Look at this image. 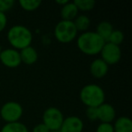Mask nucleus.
<instances>
[{
	"label": "nucleus",
	"mask_w": 132,
	"mask_h": 132,
	"mask_svg": "<svg viewBox=\"0 0 132 132\" xmlns=\"http://www.w3.org/2000/svg\"><path fill=\"white\" fill-rule=\"evenodd\" d=\"M105 41L96 34L95 31L81 33L76 38V44L82 53L90 56L100 54L105 44Z\"/></svg>",
	"instance_id": "obj_1"
},
{
	"label": "nucleus",
	"mask_w": 132,
	"mask_h": 132,
	"mask_svg": "<svg viewBox=\"0 0 132 132\" xmlns=\"http://www.w3.org/2000/svg\"><path fill=\"white\" fill-rule=\"evenodd\" d=\"M6 38L11 48L21 51L24 48L30 46L33 42V33L23 24H15L8 29Z\"/></svg>",
	"instance_id": "obj_2"
},
{
	"label": "nucleus",
	"mask_w": 132,
	"mask_h": 132,
	"mask_svg": "<svg viewBox=\"0 0 132 132\" xmlns=\"http://www.w3.org/2000/svg\"><path fill=\"white\" fill-rule=\"evenodd\" d=\"M105 98L104 90L96 83L84 85L80 92V100L87 108H98L105 102Z\"/></svg>",
	"instance_id": "obj_3"
},
{
	"label": "nucleus",
	"mask_w": 132,
	"mask_h": 132,
	"mask_svg": "<svg viewBox=\"0 0 132 132\" xmlns=\"http://www.w3.org/2000/svg\"><path fill=\"white\" fill-rule=\"evenodd\" d=\"M54 37L61 44H69L77 38L78 31L72 21L61 20L53 30Z\"/></svg>",
	"instance_id": "obj_4"
},
{
	"label": "nucleus",
	"mask_w": 132,
	"mask_h": 132,
	"mask_svg": "<svg viewBox=\"0 0 132 132\" xmlns=\"http://www.w3.org/2000/svg\"><path fill=\"white\" fill-rule=\"evenodd\" d=\"M24 114V109L16 101H6L0 108V117L6 123L17 122Z\"/></svg>",
	"instance_id": "obj_5"
},
{
	"label": "nucleus",
	"mask_w": 132,
	"mask_h": 132,
	"mask_svg": "<svg viewBox=\"0 0 132 132\" xmlns=\"http://www.w3.org/2000/svg\"><path fill=\"white\" fill-rule=\"evenodd\" d=\"M43 124L48 128L50 131L59 130L64 119V116L60 109L56 107H49L43 113Z\"/></svg>",
	"instance_id": "obj_6"
},
{
	"label": "nucleus",
	"mask_w": 132,
	"mask_h": 132,
	"mask_svg": "<svg viewBox=\"0 0 132 132\" xmlns=\"http://www.w3.org/2000/svg\"><path fill=\"white\" fill-rule=\"evenodd\" d=\"M100 54H101V60H103L110 66L117 64L120 61L122 53L119 46L106 42Z\"/></svg>",
	"instance_id": "obj_7"
},
{
	"label": "nucleus",
	"mask_w": 132,
	"mask_h": 132,
	"mask_svg": "<svg viewBox=\"0 0 132 132\" xmlns=\"http://www.w3.org/2000/svg\"><path fill=\"white\" fill-rule=\"evenodd\" d=\"M0 62L6 68H17L22 63L20 53L14 48H6L0 53Z\"/></svg>",
	"instance_id": "obj_8"
},
{
	"label": "nucleus",
	"mask_w": 132,
	"mask_h": 132,
	"mask_svg": "<svg viewBox=\"0 0 132 132\" xmlns=\"http://www.w3.org/2000/svg\"><path fill=\"white\" fill-rule=\"evenodd\" d=\"M84 128L83 120L78 116H68L64 118L60 128V132H82Z\"/></svg>",
	"instance_id": "obj_9"
},
{
	"label": "nucleus",
	"mask_w": 132,
	"mask_h": 132,
	"mask_svg": "<svg viewBox=\"0 0 132 132\" xmlns=\"http://www.w3.org/2000/svg\"><path fill=\"white\" fill-rule=\"evenodd\" d=\"M116 110L111 104L104 102L97 108V120L102 123H112L116 119Z\"/></svg>",
	"instance_id": "obj_10"
},
{
	"label": "nucleus",
	"mask_w": 132,
	"mask_h": 132,
	"mask_svg": "<svg viewBox=\"0 0 132 132\" xmlns=\"http://www.w3.org/2000/svg\"><path fill=\"white\" fill-rule=\"evenodd\" d=\"M110 66L101 58H96L90 64V72L96 79L105 77L109 72Z\"/></svg>",
	"instance_id": "obj_11"
},
{
	"label": "nucleus",
	"mask_w": 132,
	"mask_h": 132,
	"mask_svg": "<svg viewBox=\"0 0 132 132\" xmlns=\"http://www.w3.org/2000/svg\"><path fill=\"white\" fill-rule=\"evenodd\" d=\"M19 53H20L21 62L26 65H33L38 60V52L32 45L24 48L19 51Z\"/></svg>",
	"instance_id": "obj_12"
},
{
	"label": "nucleus",
	"mask_w": 132,
	"mask_h": 132,
	"mask_svg": "<svg viewBox=\"0 0 132 132\" xmlns=\"http://www.w3.org/2000/svg\"><path fill=\"white\" fill-rule=\"evenodd\" d=\"M60 15L62 17V20L73 21L76 18V16L79 15V10L73 2L69 1L67 4L61 6Z\"/></svg>",
	"instance_id": "obj_13"
},
{
	"label": "nucleus",
	"mask_w": 132,
	"mask_h": 132,
	"mask_svg": "<svg viewBox=\"0 0 132 132\" xmlns=\"http://www.w3.org/2000/svg\"><path fill=\"white\" fill-rule=\"evenodd\" d=\"M114 132H132V120L127 116H120L114 120Z\"/></svg>",
	"instance_id": "obj_14"
},
{
	"label": "nucleus",
	"mask_w": 132,
	"mask_h": 132,
	"mask_svg": "<svg viewBox=\"0 0 132 132\" xmlns=\"http://www.w3.org/2000/svg\"><path fill=\"white\" fill-rule=\"evenodd\" d=\"M113 30V26L110 22H108V21H101V22H100L98 24L95 32L100 37H101L105 42H107Z\"/></svg>",
	"instance_id": "obj_15"
},
{
	"label": "nucleus",
	"mask_w": 132,
	"mask_h": 132,
	"mask_svg": "<svg viewBox=\"0 0 132 132\" xmlns=\"http://www.w3.org/2000/svg\"><path fill=\"white\" fill-rule=\"evenodd\" d=\"M72 22H73L78 33L79 32L80 33H84L86 31H89V28L90 26V19L88 15H78Z\"/></svg>",
	"instance_id": "obj_16"
},
{
	"label": "nucleus",
	"mask_w": 132,
	"mask_h": 132,
	"mask_svg": "<svg viewBox=\"0 0 132 132\" xmlns=\"http://www.w3.org/2000/svg\"><path fill=\"white\" fill-rule=\"evenodd\" d=\"M0 132H29V129L24 123L17 121V122L6 123L1 128Z\"/></svg>",
	"instance_id": "obj_17"
},
{
	"label": "nucleus",
	"mask_w": 132,
	"mask_h": 132,
	"mask_svg": "<svg viewBox=\"0 0 132 132\" xmlns=\"http://www.w3.org/2000/svg\"><path fill=\"white\" fill-rule=\"evenodd\" d=\"M18 4L22 9L27 12H33L40 7V6L42 5V1L41 0H20Z\"/></svg>",
	"instance_id": "obj_18"
},
{
	"label": "nucleus",
	"mask_w": 132,
	"mask_h": 132,
	"mask_svg": "<svg viewBox=\"0 0 132 132\" xmlns=\"http://www.w3.org/2000/svg\"><path fill=\"white\" fill-rule=\"evenodd\" d=\"M78 10L82 12H88L92 10L96 6V2L94 0H75L73 1Z\"/></svg>",
	"instance_id": "obj_19"
},
{
	"label": "nucleus",
	"mask_w": 132,
	"mask_h": 132,
	"mask_svg": "<svg viewBox=\"0 0 132 132\" xmlns=\"http://www.w3.org/2000/svg\"><path fill=\"white\" fill-rule=\"evenodd\" d=\"M124 38H125L124 34H123V32L121 31V30L114 29L113 31H112L111 35H110V37H109V39H108L107 42L110 43V44H115V45L119 46L123 43Z\"/></svg>",
	"instance_id": "obj_20"
},
{
	"label": "nucleus",
	"mask_w": 132,
	"mask_h": 132,
	"mask_svg": "<svg viewBox=\"0 0 132 132\" xmlns=\"http://www.w3.org/2000/svg\"><path fill=\"white\" fill-rule=\"evenodd\" d=\"M14 5H15L14 0H0V12L6 13L13 8Z\"/></svg>",
	"instance_id": "obj_21"
},
{
	"label": "nucleus",
	"mask_w": 132,
	"mask_h": 132,
	"mask_svg": "<svg viewBox=\"0 0 132 132\" xmlns=\"http://www.w3.org/2000/svg\"><path fill=\"white\" fill-rule=\"evenodd\" d=\"M96 132H114L113 125L111 123L101 122L96 128Z\"/></svg>",
	"instance_id": "obj_22"
},
{
	"label": "nucleus",
	"mask_w": 132,
	"mask_h": 132,
	"mask_svg": "<svg viewBox=\"0 0 132 132\" xmlns=\"http://www.w3.org/2000/svg\"><path fill=\"white\" fill-rule=\"evenodd\" d=\"M85 115L87 119H90V121L97 120V108H92V107L87 108L85 110Z\"/></svg>",
	"instance_id": "obj_23"
},
{
	"label": "nucleus",
	"mask_w": 132,
	"mask_h": 132,
	"mask_svg": "<svg viewBox=\"0 0 132 132\" xmlns=\"http://www.w3.org/2000/svg\"><path fill=\"white\" fill-rule=\"evenodd\" d=\"M6 26H7V16L6 13L0 12V33L6 29Z\"/></svg>",
	"instance_id": "obj_24"
},
{
	"label": "nucleus",
	"mask_w": 132,
	"mask_h": 132,
	"mask_svg": "<svg viewBox=\"0 0 132 132\" xmlns=\"http://www.w3.org/2000/svg\"><path fill=\"white\" fill-rule=\"evenodd\" d=\"M32 132H50V130L48 129V128L43 123H39V124L35 125L34 127Z\"/></svg>",
	"instance_id": "obj_25"
},
{
	"label": "nucleus",
	"mask_w": 132,
	"mask_h": 132,
	"mask_svg": "<svg viewBox=\"0 0 132 132\" xmlns=\"http://www.w3.org/2000/svg\"><path fill=\"white\" fill-rule=\"evenodd\" d=\"M68 2H69V0H62V1H60V0H56V4L60 5V6H64V5L67 4Z\"/></svg>",
	"instance_id": "obj_26"
},
{
	"label": "nucleus",
	"mask_w": 132,
	"mask_h": 132,
	"mask_svg": "<svg viewBox=\"0 0 132 132\" xmlns=\"http://www.w3.org/2000/svg\"><path fill=\"white\" fill-rule=\"evenodd\" d=\"M50 132H60V130H54V131H50Z\"/></svg>",
	"instance_id": "obj_27"
},
{
	"label": "nucleus",
	"mask_w": 132,
	"mask_h": 132,
	"mask_svg": "<svg viewBox=\"0 0 132 132\" xmlns=\"http://www.w3.org/2000/svg\"><path fill=\"white\" fill-rule=\"evenodd\" d=\"M1 51H2V48H1V46H0V53H1Z\"/></svg>",
	"instance_id": "obj_28"
}]
</instances>
